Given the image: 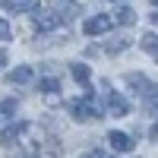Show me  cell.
I'll return each instance as SVG.
<instances>
[{
	"instance_id": "17",
	"label": "cell",
	"mask_w": 158,
	"mask_h": 158,
	"mask_svg": "<svg viewBox=\"0 0 158 158\" xmlns=\"http://www.w3.org/2000/svg\"><path fill=\"white\" fill-rule=\"evenodd\" d=\"M82 158H111V155H108V152H98V149H95V152H85Z\"/></svg>"
},
{
	"instance_id": "16",
	"label": "cell",
	"mask_w": 158,
	"mask_h": 158,
	"mask_svg": "<svg viewBox=\"0 0 158 158\" xmlns=\"http://www.w3.org/2000/svg\"><path fill=\"white\" fill-rule=\"evenodd\" d=\"M127 44H130V41H111V44H108V51H111V54H114V51H123Z\"/></svg>"
},
{
	"instance_id": "8",
	"label": "cell",
	"mask_w": 158,
	"mask_h": 158,
	"mask_svg": "<svg viewBox=\"0 0 158 158\" xmlns=\"http://www.w3.org/2000/svg\"><path fill=\"white\" fill-rule=\"evenodd\" d=\"M3 10L6 13H35L38 0H3Z\"/></svg>"
},
{
	"instance_id": "12",
	"label": "cell",
	"mask_w": 158,
	"mask_h": 158,
	"mask_svg": "<svg viewBox=\"0 0 158 158\" xmlns=\"http://www.w3.org/2000/svg\"><path fill=\"white\" fill-rule=\"evenodd\" d=\"M139 44H142V51H149V54L158 60V35H152V32H149V35H142V38H139Z\"/></svg>"
},
{
	"instance_id": "4",
	"label": "cell",
	"mask_w": 158,
	"mask_h": 158,
	"mask_svg": "<svg viewBox=\"0 0 158 158\" xmlns=\"http://www.w3.org/2000/svg\"><path fill=\"white\" fill-rule=\"evenodd\" d=\"M123 79H127V85H130V89H133V92H136V95H142V98H146V95H152V92L158 89V85H152V82H149V79H146V76H142V73H127Z\"/></svg>"
},
{
	"instance_id": "5",
	"label": "cell",
	"mask_w": 158,
	"mask_h": 158,
	"mask_svg": "<svg viewBox=\"0 0 158 158\" xmlns=\"http://www.w3.org/2000/svg\"><path fill=\"white\" fill-rule=\"evenodd\" d=\"M29 130H35L32 123H16V127H6L3 133H0V142L3 146H13V142H19V136L22 133H29Z\"/></svg>"
},
{
	"instance_id": "1",
	"label": "cell",
	"mask_w": 158,
	"mask_h": 158,
	"mask_svg": "<svg viewBox=\"0 0 158 158\" xmlns=\"http://www.w3.org/2000/svg\"><path fill=\"white\" fill-rule=\"evenodd\" d=\"M32 19H35V29H38V32H54L57 25L63 22V13H57V10H44V13L35 10Z\"/></svg>"
},
{
	"instance_id": "18",
	"label": "cell",
	"mask_w": 158,
	"mask_h": 158,
	"mask_svg": "<svg viewBox=\"0 0 158 158\" xmlns=\"http://www.w3.org/2000/svg\"><path fill=\"white\" fill-rule=\"evenodd\" d=\"M6 60H10V57H6V51L0 48V67H6Z\"/></svg>"
},
{
	"instance_id": "14",
	"label": "cell",
	"mask_w": 158,
	"mask_h": 158,
	"mask_svg": "<svg viewBox=\"0 0 158 158\" xmlns=\"http://www.w3.org/2000/svg\"><path fill=\"white\" fill-rule=\"evenodd\" d=\"M38 89H41L44 95H54V92H57L60 85H57V79H41V82H38Z\"/></svg>"
},
{
	"instance_id": "11",
	"label": "cell",
	"mask_w": 158,
	"mask_h": 158,
	"mask_svg": "<svg viewBox=\"0 0 158 158\" xmlns=\"http://www.w3.org/2000/svg\"><path fill=\"white\" fill-rule=\"evenodd\" d=\"M114 22H120V25H133V22H136V13L130 10V6H117V10H114Z\"/></svg>"
},
{
	"instance_id": "9",
	"label": "cell",
	"mask_w": 158,
	"mask_h": 158,
	"mask_svg": "<svg viewBox=\"0 0 158 158\" xmlns=\"http://www.w3.org/2000/svg\"><path fill=\"white\" fill-rule=\"evenodd\" d=\"M108 111H111L114 117H127V114H130V108H127L123 95H117V92H111V95H108Z\"/></svg>"
},
{
	"instance_id": "6",
	"label": "cell",
	"mask_w": 158,
	"mask_h": 158,
	"mask_svg": "<svg viewBox=\"0 0 158 158\" xmlns=\"http://www.w3.org/2000/svg\"><path fill=\"white\" fill-rule=\"evenodd\" d=\"M108 142H111V149H114V152H133V146H136L130 133H111Z\"/></svg>"
},
{
	"instance_id": "21",
	"label": "cell",
	"mask_w": 158,
	"mask_h": 158,
	"mask_svg": "<svg viewBox=\"0 0 158 158\" xmlns=\"http://www.w3.org/2000/svg\"><path fill=\"white\" fill-rule=\"evenodd\" d=\"M152 3H155V6H158V0H152Z\"/></svg>"
},
{
	"instance_id": "13",
	"label": "cell",
	"mask_w": 158,
	"mask_h": 158,
	"mask_svg": "<svg viewBox=\"0 0 158 158\" xmlns=\"http://www.w3.org/2000/svg\"><path fill=\"white\" fill-rule=\"evenodd\" d=\"M16 108H19V104H16V101H13V98H6L3 104H0V120H10V117H13V114H16Z\"/></svg>"
},
{
	"instance_id": "20",
	"label": "cell",
	"mask_w": 158,
	"mask_h": 158,
	"mask_svg": "<svg viewBox=\"0 0 158 158\" xmlns=\"http://www.w3.org/2000/svg\"><path fill=\"white\" fill-rule=\"evenodd\" d=\"M152 22H155V25H158V13H152Z\"/></svg>"
},
{
	"instance_id": "7",
	"label": "cell",
	"mask_w": 158,
	"mask_h": 158,
	"mask_svg": "<svg viewBox=\"0 0 158 158\" xmlns=\"http://www.w3.org/2000/svg\"><path fill=\"white\" fill-rule=\"evenodd\" d=\"M32 79H35L32 67H16V70L6 73V82H10V85H25V82H32Z\"/></svg>"
},
{
	"instance_id": "2",
	"label": "cell",
	"mask_w": 158,
	"mask_h": 158,
	"mask_svg": "<svg viewBox=\"0 0 158 158\" xmlns=\"http://www.w3.org/2000/svg\"><path fill=\"white\" fill-rule=\"evenodd\" d=\"M67 108H70V114L76 117V120H95V117H101V114H98V108H95L89 98H85V101H70Z\"/></svg>"
},
{
	"instance_id": "3",
	"label": "cell",
	"mask_w": 158,
	"mask_h": 158,
	"mask_svg": "<svg viewBox=\"0 0 158 158\" xmlns=\"http://www.w3.org/2000/svg\"><path fill=\"white\" fill-rule=\"evenodd\" d=\"M114 25V16L111 13H98V16H92L89 22H85V35H104Z\"/></svg>"
},
{
	"instance_id": "19",
	"label": "cell",
	"mask_w": 158,
	"mask_h": 158,
	"mask_svg": "<svg viewBox=\"0 0 158 158\" xmlns=\"http://www.w3.org/2000/svg\"><path fill=\"white\" fill-rule=\"evenodd\" d=\"M149 136H152V139H155V136H158V123H155V127H152V133H149Z\"/></svg>"
},
{
	"instance_id": "10",
	"label": "cell",
	"mask_w": 158,
	"mask_h": 158,
	"mask_svg": "<svg viewBox=\"0 0 158 158\" xmlns=\"http://www.w3.org/2000/svg\"><path fill=\"white\" fill-rule=\"evenodd\" d=\"M70 73H73V79H76L79 85H85V89H89L92 73H89V67H85V63H70Z\"/></svg>"
},
{
	"instance_id": "15",
	"label": "cell",
	"mask_w": 158,
	"mask_h": 158,
	"mask_svg": "<svg viewBox=\"0 0 158 158\" xmlns=\"http://www.w3.org/2000/svg\"><path fill=\"white\" fill-rule=\"evenodd\" d=\"M10 35H13V29H10V22H6L3 16H0V41H6Z\"/></svg>"
}]
</instances>
